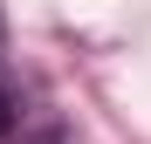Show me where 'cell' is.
<instances>
[{"mask_svg":"<svg viewBox=\"0 0 151 144\" xmlns=\"http://www.w3.org/2000/svg\"><path fill=\"white\" fill-rule=\"evenodd\" d=\"M14 130V103H7V89H0V137Z\"/></svg>","mask_w":151,"mask_h":144,"instance_id":"obj_1","label":"cell"}]
</instances>
